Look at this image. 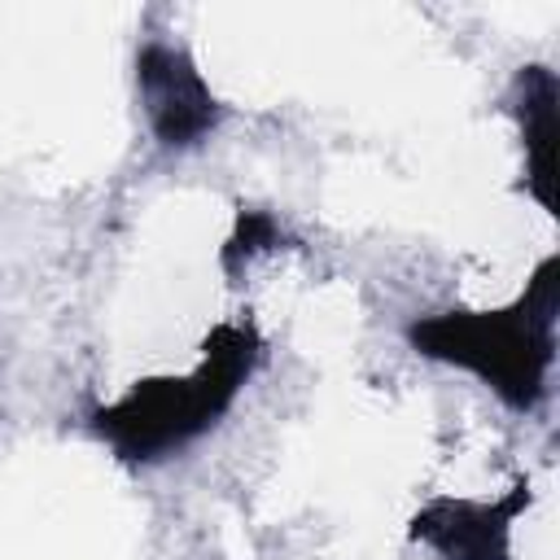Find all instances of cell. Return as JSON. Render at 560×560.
I'll return each mask as SVG.
<instances>
[{
    "label": "cell",
    "mask_w": 560,
    "mask_h": 560,
    "mask_svg": "<svg viewBox=\"0 0 560 560\" xmlns=\"http://www.w3.org/2000/svg\"><path fill=\"white\" fill-rule=\"evenodd\" d=\"M556 262L538 271L529 298L508 315H438L411 328L416 346L438 359H455L481 372L508 402L534 407L542 394V372L551 363V319H556Z\"/></svg>",
    "instance_id": "1"
},
{
    "label": "cell",
    "mask_w": 560,
    "mask_h": 560,
    "mask_svg": "<svg viewBox=\"0 0 560 560\" xmlns=\"http://www.w3.org/2000/svg\"><path fill=\"white\" fill-rule=\"evenodd\" d=\"M249 332L223 328L214 337L210 363L192 381H162L136 389L122 407L101 411V433H109V442L131 459H153L158 451L179 446L228 407L241 376L249 372Z\"/></svg>",
    "instance_id": "2"
},
{
    "label": "cell",
    "mask_w": 560,
    "mask_h": 560,
    "mask_svg": "<svg viewBox=\"0 0 560 560\" xmlns=\"http://www.w3.org/2000/svg\"><path fill=\"white\" fill-rule=\"evenodd\" d=\"M140 92H144V105H149V118H153V131L166 140V144H192L210 131L214 122V101L201 83V74L188 66L184 52L175 48H144L140 52Z\"/></svg>",
    "instance_id": "3"
},
{
    "label": "cell",
    "mask_w": 560,
    "mask_h": 560,
    "mask_svg": "<svg viewBox=\"0 0 560 560\" xmlns=\"http://www.w3.org/2000/svg\"><path fill=\"white\" fill-rule=\"evenodd\" d=\"M442 521L433 516H420L416 521V534L433 538L451 560H503V516H490V512H472V508H433Z\"/></svg>",
    "instance_id": "4"
}]
</instances>
